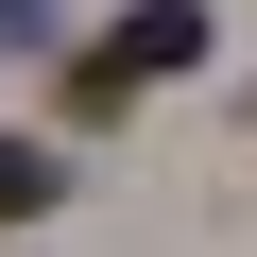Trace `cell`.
<instances>
[{
  "instance_id": "cell-1",
  "label": "cell",
  "mask_w": 257,
  "mask_h": 257,
  "mask_svg": "<svg viewBox=\"0 0 257 257\" xmlns=\"http://www.w3.org/2000/svg\"><path fill=\"white\" fill-rule=\"evenodd\" d=\"M189 52H206L189 0H138V18H120V52H86V69H69V103H86V120H120V103H138L155 69H189Z\"/></svg>"
},
{
  "instance_id": "cell-2",
  "label": "cell",
  "mask_w": 257,
  "mask_h": 257,
  "mask_svg": "<svg viewBox=\"0 0 257 257\" xmlns=\"http://www.w3.org/2000/svg\"><path fill=\"white\" fill-rule=\"evenodd\" d=\"M35 206H52V155H35V138H0V223H35Z\"/></svg>"
}]
</instances>
